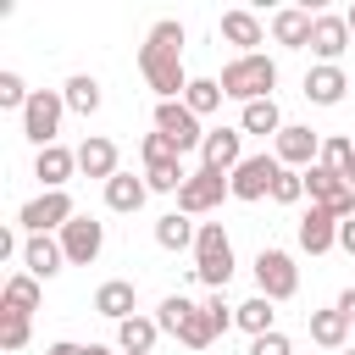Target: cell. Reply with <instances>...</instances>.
<instances>
[{"label":"cell","instance_id":"cell-17","mask_svg":"<svg viewBox=\"0 0 355 355\" xmlns=\"http://www.w3.org/2000/svg\"><path fill=\"white\" fill-rule=\"evenodd\" d=\"M311 28H316V17H311L305 6H283V11L272 17V39H277L283 50H311Z\"/></svg>","mask_w":355,"mask_h":355},{"label":"cell","instance_id":"cell-23","mask_svg":"<svg viewBox=\"0 0 355 355\" xmlns=\"http://www.w3.org/2000/svg\"><path fill=\"white\" fill-rule=\"evenodd\" d=\"M233 327H244L250 338H261V333H277V305H272L266 294H250L244 305H233Z\"/></svg>","mask_w":355,"mask_h":355},{"label":"cell","instance_id":"cell-13","mask_svg":"<svg viewBox=\"0 0 355 355\" xmlns=\"http://www.w3.org/2000/svg\"><path fill=\"white\" fill-rule=\"evenodd\" d=\"M344 50H349V22L333 17V11H316V28H311V55H316V67H338Z\"/></svg>","mask_w":355,"mask_h":355},{"label":"cell","instance_id":"cell-44","mask_svg":"<svg viewBox=\"0 0 355 355\" xmlns=\"http://www.w3.org/2000/svg\"><path fill=\"white\" fill-rule=\"evenodd\" d=\"M338 311H344V316H349V327H355V288H344V294H338Z\"/></svg>","mask_w":355,"mask_h":355},{"label":"cell","instance_id":"cell-19","mask_svg":"<svg viewBox=\"0 0 355 355\" xmlns=\"http://www.w3.org/2000/svg\"><path fill=\"white\" fill-rule=\"evenodd\" d=\"M133 305H139V288H133L128 277H105V283L94 288V311H100V316H111V322H128V316H139Z\"/></svg>","mask_w":355,"mask_h":355},{"label":"cell","instance_id":"cell-26","mask_svg":"<svg viewBox=\"0 0 355 355\" xmlns=\"http://www.w3.org/2000/svg\"><path fill=\"white\" fill-rule=\"evenodd\" d=\"M144 194H150V183H144V178H133V172H116V178L105 183V205H111V211H122V216H133V211L144 205Z\"/></svg>","mask_w":355,"mask_h":355},{"label":"cell","instance_id":"cell-21","mask_svg":"<svg viewBox=\"0 0 355 355\" xmlns=\"http://www.w3.org/2000/svg\"><path fill=\"white\" fill-rule=\"evenodd\" d=\"M222 39H227L239 55H255V44L266 39V28H261L255 11H222Z\"/></svg>","mask_w":355,"mask_h":355},{"label":"cell","instance_id":"cell-27","mask_svg":"<svg viewBox=\"0 0 355 355\" xmlns=\"http://www.w3.org/2000/svg\"><path fill=\"white\" fill-rule=\"evenodd\" d=\"M239 128H244V133H261V139H277L288 122H283L277 100H255V105H244V111H239Z\"/></svg>","mask_w":355,"mask_h":355},{"label":"cell","instance_id":"cell-8","mask_svg":"<svg viewBox=\"0 0 355 355\" xmlns=\"http://www.w3.org/2000/svg\"><path fill=\"white\" fill-rule=\"evenodd\" d=\"M305 194H311V205L333 211L338 222H349V216H355V189H349V178L327 172L322 161H316V166H305Z\"/></svg>","mask_w":355,"mask_h":355},{"label":"cell","instance_id":"cell-45","mask_svg":"<svg viewBox=\"0 0 355 355\" xmlns=\"http://www.w3.org/2000/svg\"><path fill=\"white\" fill-rule=\"evenodd\" d=\"M83 355H111V349L105 344H83Z\"/></svg>","mask_w":355,"mask_h":355},{"label":"cell","instance_id":"cell-43","mask_svg":"<svg viewBox=\"0 0 355 355\" xmlns=\"http://www.w3.org/2000/svg\"><path fill=\"white\" fill-rule=\"evenodd\" d=\"M338 244L355 255V216H349V222H338Z\"/></svg>","mask_w":355,"mask_h":355},{"label":"cell","instance_id":"cell-41","mask_svg":"<svg viewBox=\"0 0 355 355\" xmlns=\"http://www.w3.org/2000/svg\"><path fill=\"white\" fill-rule=\"evenodd\" d=\"M205 311H211V322H216V333H227V327H233V305H227L222 294H211V300H205Z\"/></svg>","mask_w":355,"mask_h":355},{"label":"cell","instance_id":"cell-38","mask_svg":"<svg viewBox=\"0 0 355 355\" xmlns=\"http://www.w3.org/2000/svg\"><path fill=\"white\" fill-rule=\"evenodd\" d=\"M28 100H33V89H28L17 72H0V105H6V111H22Z\"/></svg>","mask_w":355,"mask_h":355},{"label":"cell","instance_id":"cell-34","mask_svg":"<svg viewBox=\"0 0 355 355\" xmlns=\"http://www.w3.org/2000/svg\"><path fill=\"white\" fill-rule=\"evenodd\" d=\"M189 311H194V300H183V294H166V300L155 305V327L178 338V333H183V322H189Z\"/></svg>","mask_w":355,"mask_h":355},{"label":"cell","instance_id":"cell-2","mask_svg":"<svg viewBox=\"0 0 355 355\" xmlns=\"http://www.w3.org/2000/svg\"><path fill=\"white\" fill-rule=\"evenodd\" d=\"M222 94L227 100H239V105H255V100H272V89H277V61L272 55H233L227 67H222Z\"/></svg>","mask_w":355,"mask_h":355},{"label":"cell","instance_id":"cell-37","mask_svg":"<svg viewBox=\"0 0 355 355\" xmlns=\"http://www.w3.org/2000/svg\"><path fill=\"white\" fill-rule=\"evenodd\" d=\"M28 333H33V327H28V316H17V311H0V349H6V355H17V349L28 344Z\"/></svg>","mask_w":355,"mask_h":355},{"label":"cell","instance_id":"cell-5","mask_svg":"<svg viewBox=\"0 0 355 355\" xmlns=\"http://www.w3.org/2000/svg\"><path fill=\"white\" fill-rule=\"evenodd\" d=\"M277 178H283V161L277 155H244L233 172H227V183H233V200H244V205H255V200H266L272 189H277Z\"/></svg>","mask_w":355,"mask_h":355},{"label":"cell","instance_id":"cell-47","mask_svg":"<svg viewBox=\"0 0 355 355\" xmlns=\"http://www.w3.org/2000/svg\"><path fill=\"white\" fill-rule=\"evenodd\" d=\"M338 355H355V349H338Z\"/></svg>","mask_w":355,"mask_h":355},{"label":"cell","instance_id":"cell-12","mask_svg":"<svg viewBox=\"0 0 355 355\" xmlns=\"http://www.w3.org/2000/svg\"><path fill=\"white\" fill-rule=\"evenodd\" d=\"M272 155L283 161V166H294V172H305V166H316L322 161V133H311V128H300V122H288L277 139H272Z\"/></svg>","mask_w":355,"mask_h":355},{"label":"cell","instance_id":"cell-4","mask_svg":"<svg viewBox=\"0 0 355 355\" xmlns=\"http://www.w3.org/2000/svg\"><path fill=\"white\" fill-rule=\"evenodd\" d=\"M61 116H67V100L55 89H33V100L22 105V139L39 144V150H50L55 133H61Z\"/></svg>","mask_w":355,"mask_h":355},{"label":"cell","instance_id":"cell-39","mask_svg":"<svg viewBox=\"0 0 355 355\" xmlns=\"http://www.w3.org/2000/svg\"><path fill=\"white\" fill-rule=\"evenodd\" d=\"M272 200H277V205H300V200H305V172L283 166V178H277V189H272Z\"/></svg>","mask_w":355,"mask_h":355},{"label":"cell","instance_id":"cell-42","mask_svg":"<svg viewBox=\"0 0 355 355\" xmlns=\"http://www.w3.org/2000/svg\"><path fill=\"white\" fill-rule=\"evenodd\" d=\"M44 355H83V344H72V338H55Z\"/></svg>","mask_w":355,"mask_h":355},{"label":"cell","instance_id":"cell-48","mask_svg":"<svg viewBox=\"0 0 355 355\" xmlns=\"http://www.w3.org/2000/svg\"><path fill=\"white\" fill-rule=\"evenodd\" d=\"M349 189H355V183H349Z\"/></svg>","mask_w":355,"mask_h":355},{"label":"cell","instance_id":"cell-46","mask_svg":"<svg viewBox=\"0 0 355 355\" xmlns=\"http://www.w3.org/2000/svg\"><path fill=\"white\" fill-rule=\"evenodd\" d=\"M344 22H349V33H355V6H349V17H344Z\"/></svg>","mask_w":355,"mask_h":355},{"label":"cell","instance_id":"cell-18","mask_svg":"<svg viewBox=\"0 0 355 355\" xmlns=\"http://www.w3.org/2000/svg\"><path fill=\"white\" fill-rule=\"evenodd\" d=\"M78 172H83V178L111 183V178H116V144H111L105 133H89V139L78 144Z\"/></svg>","mask_w":355,"mask_h":355},{"label":"cell","instance_id":"cell-7","mask_svg":"<svg viewBox=\"0 0 355 355\" xmlns=\"http://www.w3.org/2000/svg\"><path fill=\"white\" fill-rule=\"evenodd\" d=\"M255 283H261V294H266L272 305L294 300V294H300V266H294V255H288V250H261V255H255Z\"/></svg>","mask_w":355,"mask_h":355},{"label":"cell","instance_id":"cell-24","mask_svg":"<svg viewBox=\"0 0 355 355\" xmlns=\"http://www.w3.org/2000/svg\"><path fill=\"white\" fill-rule=\"evenodd\" d=\"M311 344H322V349H349V316L333 305V311H311Z\"/></svg>","mask_w":355,"mask_h":355},{"label":"cell","instance_id":"cell-16","mask_svg":"<svg viewBox=\"0 0 355 355\" xmlns=\"http://www.w3.org/2000/svg\"><path fill=\"white\" fill-rule=\"evenodd\" d=\"M333 244H338V216L322 211V205H311V211L300 216V250H305V255H327Z\"/></svg>","mask_w":355,"mask_h":355},{"label":"cell","instance_id":"cell-33","mask_svg":"<svg viewBox=\"0 0 355 355\" xmlns=\"http://www.w3.org/2000/svg\"><path fill=\"white\" fill-rule=\"evenodd\" d=\"M222 100H227V94H222V83H216V78H194V83H189V94H183V105H189L194 116H211Z\"/></svg>","mask_w":355,"mask_h":355},{"label":"cell","instance_id":"cell-14","mask_svg":"<svg viewBox=\"0 0 355 355\" xmlns=\"http://www.w3.org/2000/svg\"><path fill=\"white\" fill-rule=\"evenodd\" d=\"M244 161V128H211L205 144H200V166L211 172H233Z\"/></svg>","mask_w":355,"mask_h":355},{"label":"cell","instance_id":"cell-6","mask_svg":"<svg viewBox=\"0 0 355 355\" xmlns=\"http://www.w3.org/2000/svg\"><path fill=\"white\" fill-rule=\"evenodd\" d=\"M72 216H78L72 194H67V189H44V194H33V200L17 211V227L33 239V233H50V227H67Z\"/></svg>","mask_w":355,"mask_h":355},{"label":"cell","instance_id":"cell-20","mask_svg":"<svg viewBox=\"0 0 355 355\" xmlns=\"http://www.w3.org/2000/svg\"><path fill=\"white\" fill-rule=\"evenodd\" d=\"M72 172H78V150H67V144H50V150L33 155V178H39L44 189H67Z\"/></svg>","mask_w":355,"mask_h":355},{"label":"cell","instance_id":"cell-15","mask_svg":"<svg viewBox=\"0 0 355 355\" xmlns=\"http://www.w3.org/2000/svg\"><path fill=\"white\" fill-rule=\"evenodd\" d=\"M61 266H67V250H61V239H50V233H33V239L22 244V272H28V277L50 283Z\"/></svg>","mask_w":355,"mask_h":355},{"label":"cell","instance_id":"cell-30","mask_svg":"<svg viewBox=\"0 0 355 355\" xmlns=\"http://www.w3.org/2000/svg\"><path fill=\"white\" fill-rule=\"evenodd\" d=\"M6 311H17V316H33V311H39V277H28V272H11V277H6Z\"/></svg>","mask_w":355,"mask_h":355},{"label":"cell","instance_id":"cell-40","mask_svg":"<svg viewBox=\"0 0 355 355\" xmlns=\"http://www.w3.org/2000/svg\"><path fill=\"white\" fill-rule=\"evenodd\" d=\"M250 355H294V344L283 333H261V338H250Z\"/></svg>","mask_w":355,"mask_h":355},{"label":"cell","instance_id":"cell-36","mask_svg":"<svg viewBox=\"0 0 355 355\" xmlns=\"http://www.w3.org/2000/svg\"><path fill=\"white\" fill-rule=\"evenodd\" d=\"M139 155H144V166H166V161H183V150H178L166 133H144V139H139Z\"/></svg>","mask_w":355,"mask_h":355},{"label":"cell","instance_id":"cell-31","mask_svg":"<svg viewBox=\"0 0 355 355\" xmlns=\"http://www.w3.org/2000/svg\"><path fill=\"white\" fill-rule=\"evenodd\" d=\"M322 166L355 183V139H344V133H327V139H322Z\"/></svg>","mask_w":355,"mask_h":355},{"label":"cell","instance_id":"cell-32","mask_svg":"<svg viewBox=\"0 0 355 355\" xmlns=\"http://www.w3.org/2000/svg\"><path fill=\"white\" fill-rule=\"evenodd\" d=\"M211 338H216V322H211L205 305H194L189 322H183V333H178V344H183V349H211Z\"/></svg>","mask_w":355,"mask_h":355},{"label":"cell","instance_id":"cell-29","mask_svg":"<svg viewBox=\"0 0 355 355\" xmlns=\"http://www.w3.org/2000/svg\"><path fill=\"white\" fill-rule=\"evenodd\" d=\"M61 100H67V111H78V116H94V111H100V78H89V72H72V78H67V89H61Z\"/></svg>","mask_w":355,"mask_h":355},{"label":"cell","instance_id":"cell-3","mask_svg":"<svg viewBox=\"0 0 355 355\" xmlns=\"http://www.w3.org/2000/svg\"><path fill=\"white\" fill-rule=\"evenodd\" d=\"M194 277H200L211 294L227 288V277H233V244H227L222 222H200V239H194Z\"/></svg>","mask_w":355,"mask_h":355},{"label":"cell","instance_id":"cell-25","mask_svg":"<svg viewBox=\"0 0 355 355\" xmlns=\"http://www.w3.org/2000/svg\"><path fill=\"white\" fill-rule=\"evenodd\" d=\"M155 338H161L155 316H128V322H116V349H122V355H150Z\"/></svg>","mask_w":355,"mask_h":355},{"label":"cell","instance_id":"cell-35","mask_svg":"<svg viewBox=\"0 0 355 355\" xmlns=\"http://www.w3.org/2000/svg\"><path fill=\"white\" fill-rule=\"evenodd\" d=\"M144 183H150V194H178L189 183V172H183V161H166V166H144Z\"/></svg>","mask_w":355,"mask_h":355},{"label":"cell","instance_id":"cell-11","mask_svg":"<svg viewBox=\"0 0 355 355\" xmlns=\"http://www.w3.org/2000/svg\"><path fill=\"white\" fill-rule=\"evenodd\" d=\"M155 133H166L183 155L205 144V128H200V116H194L183 100H161V105H155Z\"/></svg>","mask_w":355,"mask_h":355},{"label":"cell","instance_id":"cell-1","mask_svg":"<svg viewBox=\"0 0 355 355\" xmlns=\"http://www.w3.org/2000/svg\"><path fill=\"white\" fill-rule=\"evenodd\" d=\"M139 72H144V83L161 94V100H183L189 94V72H183V22L178 17H161L150 33H144V44H139Z\"/></svg>","mask_w":355,"mask_h":355},{"label":"cell","instance_id":"cell-10","mask_svg":"<svg viewBox=\"0 0 355 355\" xmlns=\"http://www.w3.org/2000/svg\"><path fill=\"white\" fill-rule=\"evenodd\" d=\"M61 250H67V266H94L100 250H105V222H94V216L78 211V216L61 227Z\"/></svg>","mask_w":355,"mask_h":355},{"label":"cell","instance_id":"cell-22","mask_svg":"<svg viewBox=\"0 0 355 355\" xmlns=\"http://www.w3.org/2000/svg\"><path fill=\"white\" fill-rule=\"evenodd\" d=\"M344 89H349L344 67H311V72H305V100H311V105H338Z\"/></svg>","mask_w":355,"mask_h":355},{"label":"cell","instance_id":"cell-28","mask_svg":"<svg viewBox=\"0 0 355 355\" xmlns=\"http://www.w3.org/2000/svg\"><path fill=\"white\" fill-rule=\"evenodd\" d=\"M194 239H200V227H194V216H183V211H166V216L155 222V244H161V250H194Z\"/></svg>","mask_w":355,"mask_h":355},{"label":"cell","instance_id":"cell-9","mask_svg":"<svg viewBox=\"0 0 355 355\" xmlns=\"http://www.w3.org/2000/svg\"><path fill=\"white\" fill-rule=\"evenodd\" d=\"M227 194H233L227 172H211V166H200V172H189V183L178 189V211H183V216H205V211H216Z\"/></svg>","mask_w":355,"mask_h":355}]
</instances>
